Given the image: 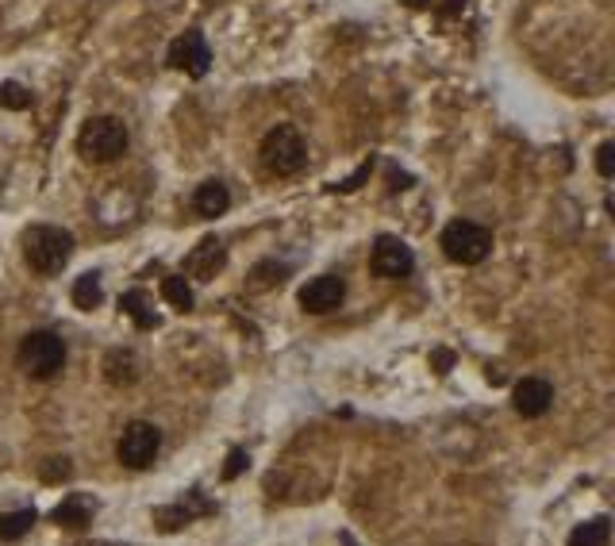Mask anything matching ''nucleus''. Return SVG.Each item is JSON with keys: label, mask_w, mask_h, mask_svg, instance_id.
Returning <instances> with one entry per match:
<instances>
[{"label": "nucleus", "mask_w": 615, "mask_h": 546, "mask_svg": "<svg viewBox=\"0 0 615 546\" xmlns=\"http://www.w3.org/2000/svg\"><path fill=\"white\" fill-rule=\"evenodd\" d=\"M81 546H104V543H81Z\"/></svg>", "instance_id": "bb28decb"}, {"label": "nucleus", "mask_w": 615, "mask_h": 546, "mask_svg": "<svg viewBox=\"0 0 615 546\" xmlns=\"http://www.w3.org/2000/svg\"><path fill=\"white\" fill-rule=\"evenodd\" d=\"M431 362H435V373H450V366H454V354H450V350H435V358H431Z\"/></svg>", "instance_id": "a878e982"}, {"label": "nucleus", "mask_w": 615, "mask_h": 546, "mask_svg": "<svg viewBox=\"0 0 615 546\" xmlns=\"http://www.w3.org/2000/svg\"><path fill=\"white\" fill-rule=\"evenodd\" d=\"M258 158L266 166V174L273 177H296L308 162V147L300 139V131L289 124H277L273 131H266L262 147H258Z\"/></svg>", "instance_id": "7ed1b4c3"}, {"label": "nucleus", "mask_w": 615, "mask_h": 546, "mask_svg": "<svg viewBox=\"0 0 615 546\" xmlns=\"http://www.w3.org/2000/svg\"><path fill=\"white\" fill-rule=\"evenodd\" d=\"M127 143H131V135H127L123 120H116V116H93V120H85L81 135H77V154L85 162L108 166L120 154H127Z\"/></svg>", "instance_id": "f03ea898"}, {"label": "nucleus", "mask_w": 615, "mask_h": 546, "mask_svg": "<svg viewBox=\"0 0 615 546\" xmlns=\"http://www.w3.org/2000/svg\"><path fill=\"white\" fill-rule=\"evenodd\" d=\"M369 170H373V162H362V166H358V174H350L346 181L331 185V189H339V193H354V189H358V185H362V181L369 177Z\"/></svg>", "instance_id": "393cba45"}, {"label": "nucleus", "mask_w": 615, "mask_h": 546, "mask_svg": "<svg viewBox=\"0 0 615 546\" xmlns=\"http://www.w3.org/2000/svg\"><path fill=\"white\" fill-rule=\"evenodd\" d=\"M35 508H20V512H8L0 516V543H20L27 531L35 527Z\"/></svg>", "instance_id": "f3484780"}, {"label": "nucleus", "mask_w": 615, "mask_h": 546, "mask_svg": "<svg viewBox=\"0 0 615 546\" xmlns=\"http://www.w3.org/2000/svg\"><path fill=\"white\" fill-rule=\"evenodd\" d=\"M223 266H227V250H223L220 239H204V243L189 254V262H185L189 277H197V281H212Z\"/></svg>", "instance_id": "f8f14e48"}, {"label": "nucleus", "mask_w": 615, "mask_h": 546, "mask_svg": "<svg viewBox=\"0 0 615 546\" xmlns=\"http://www.w3.org/2000/svg\"><path fill=\"white\" fill-rule=\"evenodd\" d=\"M162 297L170 300L177 312H189V308H193V289H189V281H185L181 273H173V277L162 281Z\"/></svg>", "instance_id": "aec40b11"}, {"label": "nucleus", "mask_w": 615, "mask_h": 546, "mask_svg": "<svg viewBox=\"0 0 615 546\" xmlns=\"http://www.w3.org/2000/svg\"><path fill=\"white\" fill-rule=\"evenodd\" d=\"M346 300V281L335 277V273H323V277H312L304 289H300V308L312 312V316H327L335 308H343Z\"/></svg>", "instance_id": "1a4fd4ad"}, {"label": "nucleus", "mask_w": 615, "mask_h": 546, "mask_svg": "<svg viewBox=\"0 0 615 546\" xmlns=\"http://www.w3.org/2000/svg\"><path fill=\"white\" fill-rule=\"evenodd\" d=\"M369 266L377 277H389V281H400L416 270V254L404 239L396 235H377L373 239V250H369Z\"/></svg>", "instance_id": "0eeeda50"}, {"label": "nucleus", "mask_w": 615, "mask_h": 546, "mask_svg": "<svg viewBox=\"0 0 615 546\" xmlns=\"http://www.w3.org/2000/svg\"><path fill=\"white\" fill-rule=\"evenodd\" d=\"M100 300H104V293H100V273H81L74 281V304L81 312H93Z\"/></svg>", "instance_id": "6ab92c4d"}, {"label": "nucleus", "mask_w": 615, "mask_h": 546, "mask_svg": "<svg viewBox=\"0 0 615 546\" xmlns=\"http://www.w3.org/2000/svg\"><path fill=\"white\" fill-rule=\"evenodd\" d=\"M104 377H108L112 385H131V381L139 377L135 354H131V350H112V354L104 358Z\"/></svg>", "instance_id": "2eb2a0df"}, {"label": "nucleus", "mask_w": 615, "mask_h": 546, "mask_svg": "<svg viewBox=\"0 0 615 546\" xmlns=\"http://www.w3.org/2000/svg\"><path fill=\"white\" fill-rule=\"evenodd\" d=\"M492 250V231L473 220H454L443 231V254L458 266H477L485 262Z\"/></svg>", "instance_id": "39448f33"}, {"label": "nucleus", "mask_w": 615, "mask_h": 546, "mask_svg": "<svg viewBox=\"0 0 615 546\" xmlns=\"http://www.w3.org/2000/svg\"><path fill=\"white\" fill-rule=\"evenodd\" d=\"M66 366V343L54 331H31L20 343V370L35 381H50Z\"/></svg>", "instance_id": "20e7f679"}, {"label": "nucleus", "mask_w": 615, "mask_h": 546, "mask_svg": "<svg viewBox=\"0 0 615 546\" xmlns=\"http://www.w3.org/2000/svg\"><path fill=\"white\" fill-rule=\"evenodd\" d=\"M158 450H162V431L147 420H135L123 427L120 443H116V458L127 470H150Z\"/></svg>", "instance_id": "423d86ee"}, {"label": "nucleus", "mask_w": 615, "mask_h": 546, "mask_svg": "<svg viewBox=\"0 0 615 546\" xmlns=\"http://www.w3.org/2000/svg\"><path fill=\"white\" fill-rule=\"evenodd\" d=\"M62 477H70V458H47L43 481H62Z\"/></svg>", "instance_id": "b1692460"}, {"label": "nucleus", "mask_w": 615, "mask_h": 546, "mask_svg": "<svg viewBox=\"0 0 615 546\" xmlns=\"http://www.w3.org/2000/svg\"><path fill=\"white\" fill-rule=\"evenodd\" d=\"M608 539H612V520L596 516V520H585L581 527H573L569 546H608Z\"/></svg>", "instance_id": "dca6fc26"}, {"label": "nucleus", "mask_w": 615, "mask_h": 546, "mask_svg": "<svg viewBox=\"0 0 615 546\" xmlns=\"http://www.w3.org/2000/svg\"><path fill=\"white\" fill-rule=\"evenodd\" d=\"M74 258V235L66 227L39 224L24 235V262L39 277H54L66 270V262Z\"/></svg>", "instance_id": "f257e3e1"}, {"label": "nucleus", "mask_w": 615, "mask_h": 546, "mask_svg": "<svg viewBox=\"0 0 615 546\" xmlns=\"http://www.w3.org/2000/svg\"><path fill=\"white\" fill-rule=\"evenodd\" d=\"M596 170H600V177L615 174V143H600V150H596Z\"/></svg>", "instance_id": "5701e85b"}, {"label": "nucleus", "mask_w": 615, "mask_h": 546, "mask_svg": "<svg viewBox=\"0 0 615 546\" xmlns=\"http://www.w3.org/2000/svg\"><path fill=\"white\" fill-rule=\"evenodd\" d=\"M193 208H197V216H204V220H216V216H223L227 208H231V193H227V185L223 181H204V185H197V193H193Z\"/></svg>", "instance_id": "4468645a"}, {"label": "nucleus", "mask_w": 615, "mask_h": 546, "mask_svg": "<svg viewBox=\"0 0 615 546\" xmlns=\"http://www.w3.org/2000/svg\"><path fill=\"white\" fill-rule=\"evenodd\" d=\"M170 66L189 77H204L212 70V47L200 31H185L170 43Z\"/></svg>", "instance_id": "6e6552de"}, {"label": "nucleus", "mask_w": 615, "mask_h": 546, "mask_svg": "<svg viewBox=\"0 0 615 546\" xmlns=\"http://www.w3.org/2000/svg\"><path fill=\"white\" fill-rule=\"evenodd\" d=\"M246 466H250V458H246V450H231V454H227V466H223V481H235V477H239V473L246 470Z\"/></svg>", "instance_id": "4be33fe9"}, {"label": "nucleus", "mask_w": 615, "mask_h": 546, "mask_svg": "<svg viewBox=\"0 0 615 546\" xmlns=\"http://www.w3.org/2000/svg\"><path fill=\"white\" fill-rule=\"evenodd\" d=\"M54 523L58 527H70V531H81V527H89L93 523V516H97V500L85 497V493H70V497L62 500L54 512Z\"/></svg>", "instance_id": "ddd939ff"}, {"label": "nucleus", "mask_w": 615, "mask_h": 546, "mask_svg": "<svg viewBox=\"0 0 615 546\" xmlns=\"http://www.w3.org/2000/svg\"><path fill=\"white\" fill-rule=\"evenodd\" d=\"M27 104H31V93H27L24 85H16V81H4L0 85V108H16L20 112Z\"/></svg>", "instance_id": "412c9836"}, {"label": "nucleus", "mask_w": 615, "mask_h": 546, "mask_svg": "<svg viewBox=\"0 0 615 546\" xmlns=\"http://www.w3.org/2000/svg\"><path fill=\"white\" fill-rule=\"evenodd\" d=\"M120 308L135 320V327H143V331H150V327H158V316L147 308V293L143 289H131V293H123L120 297Z\"/></svg>", "instance_id": "a211bd4d"}, {"label": "nucleus", "mask_w": 615, "mask_h": 546, "mask_svg": "<svg viewBox=\"0 0 615 546\" xmlns=\"http://www.w3.org/2000/svg\"><path fill=\"white\" fill-rule=\"evenodd\" d=\"M208 512H212V504L204 500V493H200V489H189V493L177 500V504L158 508V512H154V523H158L162 531H177V527L193 523L197 516H208Z\"/></svg>", "instance_id": "9d476101"}, {"label": "nucleus", "mask_w": 615, "mask_h": 546, "mask_svg": "<svg viewBox=\"0 0 615 546\" xmlns=\"http://www.w3.org/2000/svg\"><path fill=\"white\" fill-rule=\"evenodd\" d=\"M550 404H554L550 381H542V377H523L516 385V412L523 420H539V416H546Z\"/></svg>", "instance_id": "9b49d317"}]
</instances>
